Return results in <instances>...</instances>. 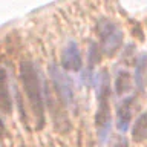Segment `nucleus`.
I'll return each instance as SVG.
<instances>
[{"label": "nucleus", "instance_id": "f257e3e1", "mask_svg": "<svg viewBox=\"0 0 147 147\" xmlns=\"http://www.w3.org/2000/svg\"><path fill=\"white\" fill-rule=\"evenodd\" d=\"M20 80L23 84V90L29 101V107L35 118V127L41 129L45 126V106L38 72L31 60H23L20 63Z\"/></svg>", "mask_w": 147, "mask_h": 147}, {"label": "nucleus", "instance_id": "f03ea898", "mask_svg": "<svg viewBox=\"0 0 147 147\" xmlns=\"http://www.w3.org/2000/svg\"><path fill=\"white\" fill-rule=\"evenodd\" d=\"M109 77L103 71L98 81V107L95 113V124L98 129L100 140L104 141L107 132L110 130V106H109Z\"/></svg>", "mask_w": 147, "mask_h": 147}, {"label": "nucleus", "instance_id": "7ed1b4c3", "mask_svg": "<svg viewBox=\"0 0 147 147\" xmlns=\"http://www.w3.org/2000/svg\"><path fill=\"white\" fill-rule=\"evenodd\" d=\"M96 32L100 37V48L101 51L112 57L118 52V49L123 45V31L118 28L117 23H113L112 20L106 17H101L96 22Z\"/></svg>", "mask_w": 147, "mask_h": 147}, {"label": "nucleus", "instance_id": "20e7f679", "mask_svg": "<svg viewBox=\"0 0 147 147\" xmlns=\"http://www.w3.org/2000/svg\"><path fill=\"white\" fill-rule=\"evenodd\" d=\"M49 75L52 80V84L57 90V95L60 101H63L64 104H72L74 101V86L72 81L69 78L64 71H61V67H58L57 64H51L49 66Z\"/></svg>", "mask_w": 147, "mask_h": 147}, {"label": "nucleus", "instance_id": "39448f33", "mask_svg": "<svg viewBox=\"0 0 147 147\" xmlns=\"http://www.w3.org/2000/svg\"><path fill=\"white\" fill-rule=\"evenodd\" d=\"M81 54L80 49H78V45L75 41H69V43L64 46L63 52H61V67L64 71H80L81 69Z\"/></svg>", "mask_w": 147, "mask_h": 147}, {"label": "nucleus", "instance_id": "423d86ee", "mask_svg": "<svg viewBox=\"0 0 147 147\" xmlns=\"http://www.w3.org/2000/svg\"><path fill=\"white\" fill-rule=\"evenodd\" d=\"M0 110L3 113H9L12 110V98L9 92L8 72L0 61Z\"/></svg>", "mask_w": 147, "mask_h": 147}, {"label": "nucleus", "instance_id": "0eeeda50", "mask_svg": "<svg viewBox=\"0 0 147 147\" xmlns=\"http://www.w3.org/2000/svg\"><path fill=\"white\" fill-rule=\"evenodd\" d=\"M132 119V96H129L119 104L117 113V127L119 132H126Z\"/></svg>", "mask_w": 147, "mask_h": 147}, {"label": "nucleus", "instance_id": "6e6552de", "mask_svg": "<svg viewBox=\"0 0 147 147\" xmlns=\"http://www.w3.org/2000/svg\"><path fill=\"white\" fill-rule=\"evenodd\" d=\"M132 140L135 142H142L147 140V113H141L135 119L132 127Z\"/></svg>", "mask_w": 147, "mask_h": 147}, {"label": "nucleus", "instance_id": "1a4fd4ad", "mask_svg": "<svg viewBox=\"0 0 147 147\" xmlns=\"http://www.w3.org/2000/svg\"><path fill=\"white\" fill-rule=\"evenodd\" d=\"M135 84L140 90H142L147 84V55L142 54L135 66Z\"/></svg>", "mask_w": 147, "mask_h": 147}, {"label": "nucleus", "instance_id": "9d476101", "mask_svg": "<svg viewBox=\"0 0 147 147\" xmlns=\"http://www.w3.org/2000/svg\"><path fill=\"white\" fill-rule=\"evenodd\" d=\"M132 89V77L130 74L126 71L118 72V75L115 77V92L118 95H124L126 92Z\"/></svg>", "mask_w": 147, "mask_h": 147}, {"label": "nucleus", "instance_id": "9b49d317", "mask_svg": "<svg viewBox=\"0 0 147 147\" xmlns=\"http://www.w3.org/2000/svg\"><path fill=\"white\" fill-rule=\"evenodd\" d=\"M98 45L92 43L90 45V49H89V63L90 66H94V64H96L100 61V51H98Z\"/></svg>", "mask_w": 147, "mask_h": 147}, {"label": "nucleus", "instance_id": "f8f14e48", "mask_svg": "<svg viewBox=\"0 0 147 147\" xmlns=\"http://www.w3.org/2000/svg\"><path fill=\"white\" fill-rule=\"evenodd\" d=\"M113 147H127V141L123 138V140H119V141H118V142H117V144H115Z\"/></svg>", "mask_w": 147, "mask_h": 147}, {"label": "nucleus", "instance_id": "ddd939ff", "mask_svg": "<svg viewBox=\"0 0 147 147\" xmlns=\"http://www.w3.org/2000/svg\"><path fill=\"white\" fill-rule=\"evenodd\" d=\"M5 130V127H3V123H2V119H0V132H3Z\"/></svg>", "mask_w": 147, "mask_h": 147}, {"label": "nucleus", "instance_id": "4468645a", "mask_svg": "<svg viewBox=\"0 0 147 147\" xmlns=\"http://www.w3.org/2000/svg\"><path fill=\"white\" fill-rule=\"evenodd\" d=\"M0 147H2V146H0Z\"/></svg>", "mask_w": 147, "mask_h": 147}]
</instances>
